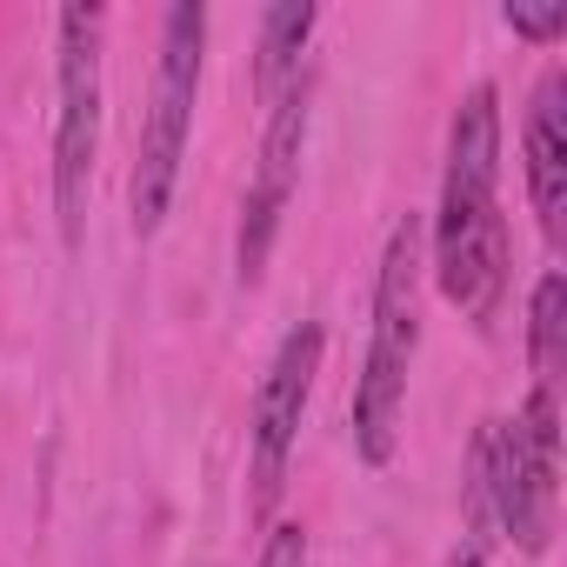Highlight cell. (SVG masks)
Masks as SVG:
<instances>
[{
    "instance_id": "13",
    "label": "cell",
    "mask_w": 567,
    "mask_h": 567,
    "mask_svg": "<svg viewBox=\"0 0 567 567\" xmlns=\"http://www.w3.org/2000/svg\"><path fill=\"white\" fill-rule=\"evenodd\" d=\"M447 567H481V540H461V547H454V560H447Z\"/></svg>"
},
{
    "instance_id": "9",
    "label": "cell",
    "mask_w": 567,
    "mask_h": 567,
    "mask_svg": "<svg viewBox=\"0 0 567 567\" xmlns=\"http://www.w3.org/2000/svg\"><path fill=\"white\" fill-rule=\"evenodd\" d=\"M315 0H280V8L260 14V61H254V81L267 101H280L295 81H301V48L315 34Z\"/></svg>"
},
{
    "instance_id": "11",
    "label": "cell",
    "mask_w": 567,
    "mask_h": 567,
    "mask_svg": "<svg viewBox=\"0 0 567 567\" xmlns=\"http://www.w3.org/2000/svg\"><path fill=\"white\" fill-rule=\"evenodd\" d=\"M507 28H514L520 41H560V34H567V0H547V8L514 0V8H507Z\"/></svg>"
},
{
    "instance_id": "2",
    "label": "cell",
    "mask_w": 567,
    "mask_h": 567,
    "mask_svg": "<svg viewBox=\"0 0 567 567\" xmlns=\"http://www.w3.org/2000/svg\"><path fill=\"white\" fill-rule=\"evenodd\" d=\"M421 348V220H394L374 274V334H368V368L354 388V454L368 467H388L401 447V414H408V374Z\"/></svg>"
},
{
    "instance_id": "10",
    "label": "cell",
    "mask_w": 567,
    "mask_h": 567,
    "mask_svg": "<svg viewBox=\"0 0 567 567\" xmlns=\"http://www.w3.org/2000/svg\"><path fill=\"white\" fill-rule=\"evenodd\" d=\"M560 354H567V274L547 267L534 280V301H527V361L547 381L560 368Z\"/></svg>"
},
{
    "instance_id": "1",
    "label": "cell",
    "mask_w": 567,
    "mask_h": 567,
    "mask_svg": "<svg viewBox=\"0 0 567 567\" xmlns=\"http://www.w3.org/2000/svg\"><path fill=\"white\" fill-rule=\"evenodd\" d=\"M434 280L441 295L487 328L507 295V220H501V94L481 81L447 127V174L434 214Z\"/></svg>"
},
{
    "instance_id": "4",
    "label": "cell",
    "mask_w": 567,
    "mask_h": 567,
    "mask_svg": "<svg viewBox=\"0 0 567 567\" xmlns=\"http://www.w3.org/2000/svg\"><path fill=\"white\" fill-rule=\"evenodd\" d=\"M200 48H207V8L200 0H174L161 21V61L141 114V154H134V234H161L174 187H181V154L194 134V94H200Z\"/></svg>"
},
{
    "instance_id": "3",
    "label": "cell",
    "mask_w": 567,
    "mask_h": 567,
    "mask_svg": "<svg viewBox=\"0 0 567 567\" xmlns=\"http://www.w3.org/2000/svg\"><path fill=\"white\" fill-rule=\"evenodd\" d=\"M560 501V408L540 381L514 421H487L474 434V507L501 520L520 554H547Z\"/></svg>"
},
{
    "instance_id": "5",
    "label": "cell",
    "mask_w": 567,
    "mask_h": 567,
    "mask_svg": "<svg viewBox=\"0 0 567 567\" xmlns=\"http://www.w3.org/2000/svg\"><path fill=\"white\" fill-rule=\"evenodd\" d=\"M101 28L107 14L94 8H61V61H54V220L61 240H87V187H94V154H101Z\"/></svg>"
},
{
    "instance_id": "8",
    "label": "cell",
    "mask_w": 567,
    "mask_h": 567,
    "mask_svg": "<svg viewBox=\"0 0 567 567\" xmlns=\"http://www.w3.org/2000/svg\"><path fill=\"white\" fill-rule=\"evenodd\" d=\"M527 200L540 214V234L560 240V214H567V68H547L534 101H527Z\"/></svg>"
},
{
    "instance_id": "7",
    "label": "cell",
    "mask_w": 567,
    "mask_h": 567,
    "mask_svg": "<svg viewBox=\"0 0 567 567\" xmlns=\"http://www.w3.org/2000/svg\"><path fill=\"white\" fill-rule=\"evenodd\" d=\"M301 147H308V87L295 81L288 94L274 101L267 114V141H260V167H254V187H247V207H240V240H234V267L240 280L267 274V254H274V234H280V214H288V194H295V174H301Z\"/></svg>"
},
{
    "instance_id": "12",
    "label": "cell",
    "mask_w": 567,
    "mask_h": 567,
    "mask_svg": "<svg viewBox=\"0 0 567 567\" xmlns=\"http://www.w3.org/2000/svg\"><path fill=\"white\" fill-rule=\"evenodd\" d=\"M260 567H308V534L295 520H274L267 547H260Z\"/></svg>"
},
{
    "instance_id": "6",
    "label": "cell",
    "mask_w": 567,
    "mask_h": 567,
    "mask_svg": "<svg viewBox=\"0 0 567 567\" xmlns=\"http://www.w3.org/2000/svg\"><path fill=\"white\" fill-rule=\"evenodd\" d=\"M315 374H321V328L301 321L288 328V341L274 348L260 388H254V494H247V514L254 520H274L280 507V487H288V454L301 441V414H308V394H315Z\"/></svg>"
}]
</instances>
